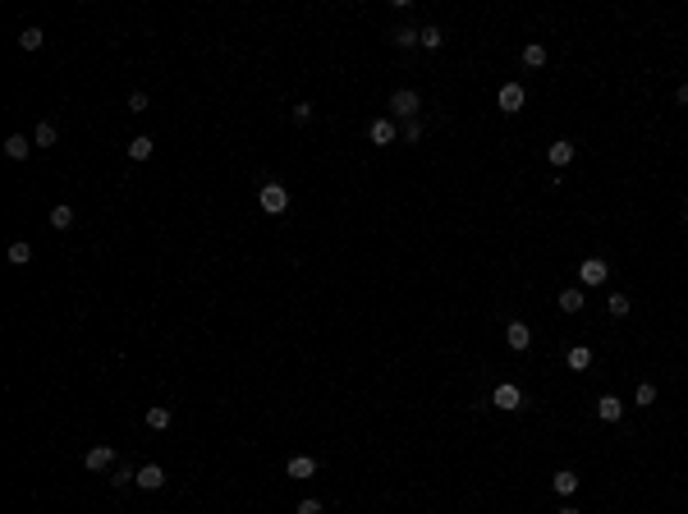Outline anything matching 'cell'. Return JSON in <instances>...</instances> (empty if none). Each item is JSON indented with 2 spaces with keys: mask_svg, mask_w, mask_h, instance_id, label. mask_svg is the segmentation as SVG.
Here are the masks:
<instances>
[{
  "mask_svg": "<svg viewBox=\"0 0 688 514\" xmlns=\"http://www.w3.org/2000/svg\"><path fill=\"white\" fill-rule=\"evenodd\" d=\"M257 202H262V212H266V216H280L285 207H290V188H285V184H262Z\"/></svg>",
  "mask_w": 688,
  "mask_h": 514,
  "instance_id": "cell-2",
  "label": "cell"
},
{
  "mask_svg": "<svg viewBox=\"0 0 688 514\" xmlns=\"http://www.w3.org/2000/svg\"><path fill=\"white\" fill-rule=\"evenodd\" d=\"M441 42H445V32L436 28V23H427V28H422V37H418V46H427V51H441Z\"/></svg>",
  "mask_w": 688,
  "mask_h": 514,
  "instance_id": "cell-25",
  "label": "cell"
},
{
  "mask_svg": "<svg viewBox=\"0 0 688 514\" xmlns=\"http://www.w3.org/2000/svg\"><path fill=\"white\" fill-rule=\"evenodd\" d=\"M367 138H372L377 147H390V143H395V120H372Z\"/></svg>",
  "mask_w": 688,
  "mask_h": 514,
  "instance_id": "cell-11",
  "label": "cell"
},
{
  "mask_svg": "<svg viewBox=\"0 0 688 514\" xmlns=\"http://www.w3.org/2000/svg\"><path fill=\"white\" fill-rule=\"evenodd\" d=\"M138 487H142V491L166 487V469H161V464H142V469H138Z\"/></svg>",
  "mask_w": 688,
  "mask_h": 514,
  "instance_id": "cell-8",
  "label": "cell"
},
{
  "mask_svg": "<svg viewBox=\"0 0 688 514\" xmlns=\"http://www.w3.org/2000/svg\"><path fill=\"white\" fill-rule=\"evenodd\" d=\"M505 345L514 349V354H523V349L533 345V331H528L523 321H509V326H505Z\"/></svg>",
  "mask_w": 688,
  "mask_h": 514,
  "instance_id": "cell-7",
  "label": "cell"
},
{
  "mask_svg": "<svg viewBox=\"0 0 688 514\" xmlns=\"http://www.w3.org/2000/svg\"><path fill=\"white\" fill-rule=\"evenodd\" d=\"M546 156H550V166H569V161H574V143H569V138H555L546 147Z\"/></svg>",
  "mask_w": 688,
  "mask_h": 514,
  "instance_id": "cell-12",
  "label": "cell"
},
{
  "mask_svg": "<svg viewBox=\"0 0 688 514\" xmlns=\"http://www.w3.org/2000/svg\"><path fill=\"white\" fill-rule=\"evenodd\" d=\"M596 418H601V423H620V418H624V404H620L615 395H601V400H596Z\"/></svg>",
  "mask_w": 688,
  "mask_h": 514,
  "instance_id": "cell-9",
  "label": "cell"
},
{
  "mask_svg": "<svg viewBox=\"0 0 688 514\" xmlns=\"http://www.w3.org/2000/svg\"><path fill=\"white\" fill-rule=\"evenodd\" d=\"M390 110H395V120L409 124V120H418V110H422V97H418L413 88H395V92H390Z\"/></svg>",
  "mask_w": 688,
  "mask_h": 514,
  "instance_id": "cell-1",
  "label": "cell"
},
{
  "mask_svg": "<svg viewBox=\"0 0 688 514\" xmlns=\"http://www.w3.org/2000/svg\"><path fill=\"white\" fill-rule=\"evenodd\" d=\"M523 64H528V69H542V64H546V46L528 42V46H523Z\"/></svg>",
  "mask_w": 688,
  "mask_h": 514,
  "instance_id": "cell-21",
  "label": "cell"
},
{
  "mask_svg": "<svg viewBox=\"0 0 688 514\" xmlns=\"http://www.w3.org/2000/svg\"><path fill=\"white\" fill-rule=\"evenodd\" d=\"M523 101H528V92H523V83H505L500 92H496V106L505 110V115H519Z\"/></svg>",
  "mask_w": 688,
  "mask_h": 514,
  "instance_id": "cell-3",
  "label": "cell"
},
{
  "mask_svg": "<svg viewBox=\"0 0 688 514\" xmlns=\"http://www.w3.org/2000/svg\"><path fill=\"white\" fill-rule=\"evenodd\" d=\"M42 42H46V32H42V28H23V32H18V46H23V51H37Z\"/></svg>",
  "mask_w": 688,
  "mask_h": 514,
  "instance_id": "cell-27",
  "label": "cell"
},
{
  "mask_svg": "<svg viewBox=\"0 0 688 514\" xmlns=\"http://www.w3.org/2000/svg\"><path fill=\"white\" fill-rule=\"evenodd\" d=\"M46 221H51V230H69V225H74V207H69V202H60V207H51V216H46Z\"/></svg>",
  "mask_w": 688,
  "mask_h": 514,
  "instance_id": "cell-18",
  "label": "cell"
},
{
  "mask_svg": "<svg viewBox=\"0 0 688 514\" xmlns=\"http://www.w3.org/2000/svg\"><path fill=\"white\" fill-rule=\"evenodd\" d=\"M560 514H578V510H569V505H565V510H560Z\"/></svg>",
  "mask_w": 688,
  "mask_h": 514,
  "instance_id": "cell-35",
  "label": "cell"
},
{
  "mask_svg": "<svg viewBox=\"0 0 688 514\" xmlns=\"http://www.w3.org/2000/svg\"><path fill=\"white\" fill-rule=\"evenodd\" d=\"M129 110H147V92H133V97H129Z\"/></svg>",
  "mask_w": 688,
  "mask_h": 514,
  "instance_id": "cell-32",
  "label": "cell"
},
{
  "mask_svg": "<svg viewBox=\"0 0 688 514\" xmlns=\"http://www.w3.org/2000/svg\"><path fill=\"white\" fill-rule=\"evenodd\" d=\"M290 115H294V120H298V124H307V120H312V101H298V106H294Z\"/></svg>",
  "mask_w": 688,
  "mask_h": 514,
  "instance_id": "cell-29",
  "label": "cell"
},
{
  "mask_svg": "<svg viewBox=\"0 0 688 514\" xmlns=\"http://www.w3.org/2000/svg\"><path fill=\"white\" fill-rule=\"evenodd\" d=\"M638 404H642V408L657 404V386H652V381H642V386H638Z\"/></svg>",
  "mask_w": 688,
  "mask_h": 514,
  "instance_id": "cell-28",
  "label": "cell"
},
{
  "mask_svg": "<svg viewBox=\"0 0 688 514\" xmlns=\"http://www.w3.org/2000/svg\"><path fill=\"white\" fill-rule=\"evenodd\" d=\"M422 138V120H409L404 124V143H418Z\"/></svg>",
  "mask_w": 688,
  "mask_h": 514,
  "instance_id": "cell-30",
  "label": "cell"
},
{
  "mask_svg": "<svg viewBox=\"0 0 688 514\" xmlns=\"http://www.w3.org/2000/svg\"><path fill=\"white\" fill-rule=\"evenodd\" d=\"M674 97H679V106H688V83H679V92H674Z\"/></svg>",
  "mask_w": 688,
  "mask_h": 514,
  "instance_id": "cell-33",
  "label": "cell"
},
{
  "mask_svg": "<svg viewBox=\"0 0 688 514\" xmlns=\"http://www.w3.org/2000/svg\"><path fill=\"white\" fill-rule=\"evenodd\" d=\"M152 151H156V143H152V138H147V134H138L133 143H129V161H147Z\"/></svg>",
  "mask_w": 688,
  "mask_h": 514,
  "instance_id": "cell-17",
  "label": "cell"
},
{
  "mask_svg": "<svg viewBox=\"0 0 688 514\" xmlns=\"http://www.w3.org/2000/svg\"><path fill=\"white\" fill-rule=\"evenodd\" d=\"M115 464H120V459H115L110 445H92V450L83 454V469H88V473H110Z\"/></svg>",
  "mask_w": 688,
  "mask_h": 514,
  "instance_id": "cell-4",
  "label": "cell"
},
{
  "mask_svg": "<svg viewBox=\"0 0 688 514\" xmlns=\"http://www.w3.org/2000/svg\"><path fill=\"white\" fill-rule=\"evenodd\" d=\"M606 276H611V267H606L601 257H587V262L578 267V280H583V285H606Z\"/></svg>",
  "mask_w": 688,
  "mask_h": 514,
  "instance_id": "cell-6",
  "label": "cell"
},
{
  "mask_svg": "<svg viewBox=\"0 0 688 514\" xmlns=\"http://www.w3.org/2000/svg\"><path fill=\"white\" fill-rule=\"evenodd\" d=\"M679 212H684V221H688V197H684V207H679Z\"/></svg>",
  "mask_w": 688,
  "mask_h": 514,
  "instance_id": "cell-34",
  "label": "cell"
},
{
  "mask_svg": "<svg viewBox=\"0 0 688 514\" xmlns=\"http://www.w3.org/2000/svg\"><path fill=\"white\" fill-rule=\"evenodd\" d=\"M491 404L505 408V413H514V408H523V391L514 386V381H500V386L491 391Z\"/></svg>",
  "mask_w": 688,
  "mask_h": 514,
  "instance_id": "cell-5",
  "label": "cell"
},
{
  "mask_svg": "<svg viewBox=\"0 0 688 514\" xmlns=\"http://www.w3.org/2000/svg\"><path fill=\"white\" fill-rule=\"evenodd\" d=\"M28 138H23V134H10V138H5V156H10V161H28Z\"/></svg>",
  "mask_w": 688,
  "mask_h": 514,
  "instance_id": "cell-13",
  "label": "cell"
},
{
  "mask_svg": "<svg viewBox=\"0 0 688 514\" xmlns=\"http://www.w3.org/2000/svg\"><path fill=\"white\" fill-rule=\"evenodd\" d=\"M298 514H321V500H312V496L298 500Z\"/></svg>",
  "mask_w": 688,
  "mask_h": 514,
  "instance_id": "cell-31",
  "label": "cell"
},
{
  "mask_svg": "<svg viewBox=\"0 0 688 514\" xmlns=\"http://www.w3.org/2000/svg\"><path fill=\"white\" fill-rule=\"evenodd\" d=\"M565 363L574 367V372H587V367H592V349H587V345H574V349L565 354Z\"/></svg>",
  "mask_w": 688,
  "mask_h": 514,
  "instance_id": "cell-14",
  "label": "cell"
},
{
  "mask_svg": "<svg viewBox=\"0 0 688 514\" xmlns=\"http://www.w3.org/2000/svg\"><path fill=\"white\" fill-rule=\"evenodd\" d=\"M550 487H555L560 496H574V491H578V473H574V469H560V473H555V482H550Z\"/></svg>",
  "mask_w": 688,
  "mask_h": 514,
  "instance_id": "cell-19",
  "label": "cell"
},
{
  "mask_svg": "<svg viewBox=\"0 0 688 514\" xmlns=\"http://www.w3.org/2000/svg\"><path fill=\"white\" fill-rule=\"evenodd\" d=\"M10 262H14V267H28L32 262V243H23V239L10 243Z\"/></svg>",
  "mask_w": 688,
  "mask_h": 514,
  "instance_id": "cell-26",
  "label": "cell"
},
{
  "mask_svg": "<svg viewBox=\"0 0 688 514\" xmlns=\"http://www.w3.org/2000/svg\"><path fill=\"white\" fill-rule=\"evenodd\" d=\"M55 138H60V129L51 120H42L37 124V134H32V147H55Z\"/></svg>",
  "mask_w": 688,
  "mask_h": 514,
  "instance_id": "cell-16",
  "label": "cell"
},
{
  "mask_svg": "<svg viewBox=\"0 0 688 514\" xmlns=\"http://www.w3.org/2000/svg\"><path fill=\"white\" fill-rule=\"evenodd\" d=\"M147 427H152V432H166V427H170V408L166 404H152V408H147Z\"/></svg>",
  "mask_w": 688,
  "mask_h": 514,
  "instance_id": "cell-23",
  "label": "cell"
},
{
  "mask_svg": "<svg viewBox=\"0 0 688 514\" xmlns=\"http://www.w3.org/2000/svg\"><path fill=\"white\" fill-rule=\"evenodd\" d=\"M560 313H583V303H587V294H578V289H560Z\"/></svg>",
  "mask_w": 688,
  "mask_h": 514,
  "instance_id": "cell-20",
  "label": "cell"
},
{
  "mask_svg": "<svg viewBox=\"0 0 688 514\" xmlns=\"http://www.w3.org/2000/svg\"><path fill=\"white\" fill-rule=\"evenodd\" d=\"M129 482H138V469L133 464H115L110 469V487H129Z\"/></svg>",
  "mask_w": 688,
  "mask_h": 514,
  "instance_id": "cell-24",
  "label": "cell"
},
{
  "mask_svg": "<svg viewBox=\"0 0 688 514\" xmlns=\"http://www.w3.org/2000/svg\"><path fill=\"white\" fill-rule=\"evenodd\" d=\"M418 37H422V28H409V23H399V28L390 32V42H395L399 51H409V46H418Z\"/></svg>",
  "mask_w": 688,
  "mask_h": 514,
  "instance_id": "cell-15",
  "label": "cell"
},
{
  "mask_svg": "<svg viewBox=\"0 0 688 514\" xmlns=\"http://www.w3.org/2000/svg\"><path fill=\"white\" fill-rule=\"evenodd\" d=\"M606 313H611V317H628V313H633L628 294H606Z\"/></svg>",
  "mask_w": 688,
  "mask_h": 514,
  "instance_id": "cell-22",
  "label": "cell"
},
{
  "mask_svg": "<svg viewBox=\"0 0 688 514\" xmlns=\"http://www.w3.org/2000/svg\"><path fill=\"white\" fill-rule=\"evenodd\" d=\"M285 473L303 482V478H312V473H317V459H312V454H294L290 464H285Z\"/></svg>",
  "mask_w": 688,
  "mask_h": 514,
  "instance_id": "cell-10",
  "label": "cell"
}]
</instances>
